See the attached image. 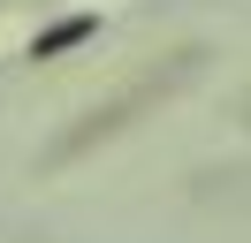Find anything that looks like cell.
I'll return each mask as SVG.
<instances>
[{"instance_id": "6da1fadb", "label": "cell", "mask_w": 251, "mask_h": 243, "mask_svg": "<svg viewBox=\"0 0 251 243\" xmlns=\"http://www.w3.org/2000/svg\"><path fill=\"white\" fill-rule=\"evenodd\" d=\"M99 30V15H69V23H53V30H38L31 38V61H53V53H69V46H84Z\"/></svg>"}]
</instances>
